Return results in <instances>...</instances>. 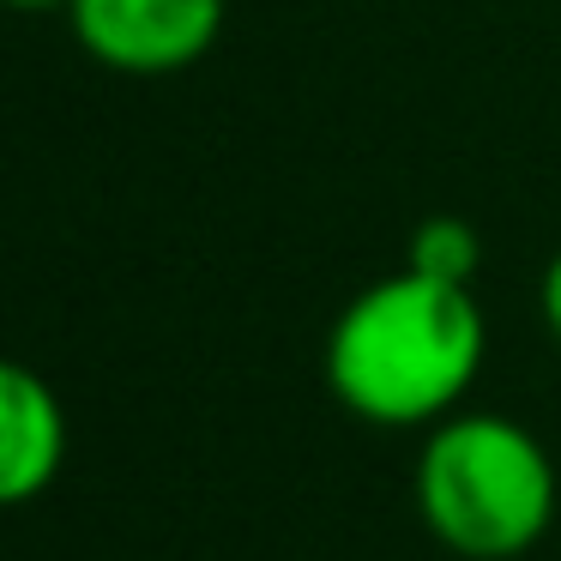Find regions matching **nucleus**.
<instances>
[{"instance_id":"obj_1","label":"nucleus","mask_w":561,"mask_h":561,"mask_svg":"<svg viewBox=\"0 0 561 561\" xmlns=\"http://www.w3.org/2000/svg\"><path fill=\"white\" fill-rule=\"evenodd\" d=\"M483 351L489 327L477 296L399 266L339 308L327 332V387L356 423L435 428L477 387Z\"/></svg>"},{"instance_id":"obj_2","label":"nucleus","mask_w":561,"mask_h":561,"mask_svg":"<svg viewBox=\"0 0 561 561\" xmlns=\"http://www.w3.org/2000/svg\"><path fill=\"white\" fill-rule=\"evenodd\" d=\"M423 525L465 561H513L556 525V459L501 411H453L416 453Z\"/></svg>"},{"instance_id":"obj_3","label":"nucleus","mask_w":561,"mask_h":561,"mask_svg":"<svg viewBox=\"0 0 561 561\" xmlns=\"http://www.w3.org/2000/svg\"><path fill=\"white\" fill-rule=\"evenodd\" d=\"M230 0H73V43L122 79H170L199 67L224 37Z\"/></svg>"},{"instance_id":"obj_4","label":"nucleus","mask_w":561,"mask_h":561,"mask_svg":"<svg viewBox=\"0 0 561 561\" xmlns=\"http://www.w3.org/2000/svg\"><path fill=\"white\" fill-rule=\"evenodd\" d=\"M67 465L61 392L37 368L0 356V507H25Z\"/></svg>"},{"instance_id":"obj_5","label":"nucleus","mask_w":561,"mask_h":561,"mask_svg":"<svg viewBox=\"0 0 561 561\" xmlns=\"http://www.w3.org/2000/svg\"><path fill=\"white\" fill-rule=\"evenodd\" d=\"M404 266L423 272V278H435V284H465V290H471L477 266H483V236H477L465 218H453V211L423 218V224L411 230Z\"/></svg>"},{"instance_id":"obj_6","label":"nucleus","mask_w":561,"mask_h":561,"mask_svg":"<svg viewBox=\"0 0 561 561\" xmlns=\"http://www.w3.org/2000/svg\"><path fill=\"white\" fill-rule=\"evenodd\" d=\"M537 308H543V327L556 332V344H561V248H556V260L543 266V284H537Z\"/></svg>"},{"instance_id":"obj_7","label":"nucleus","mask_w":561,"mask_h":561,"mask_svg":"<svg viewBox=\"0 0 561 561\" xmlns=\"http://www.w3.org/2000/svg\"><path fill=\"white\" fill-rule=\"evenodd\" d=\"M7 13H31V19H43V13H67L73 0H0Z\"/></svg>"}]
</instances>
